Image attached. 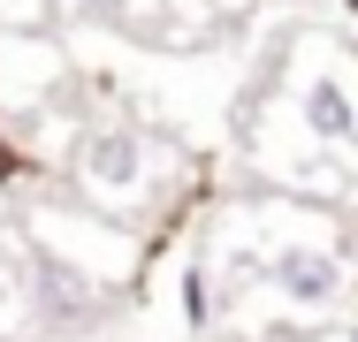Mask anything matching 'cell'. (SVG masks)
I'll use <instances>...</instances> for the list:
<instances>
[{
	"instance_id": "2",
	"label": "cell",
	"mask_w": 358,
	"mask_h": 342,
	"mask_svg": "<svg viewBox=\"0 0 358 342\" xmlns=\"http://www.w3.org/2000/svg\"><path fill=\"white\" fill-rule=\"evenodd\" d=\"M84 183L107 191V198L130 191V183H138V137L130 130H99L92 144H84Z\"/></svg>"
},
{
	"instance_id": "4",
	"label": "cell",
	"mask_w": 358,
	"mask_h": 342,
	"mask_svg": "<svg viewBox=\"0 0 358 342\" xmlns=\"http://www.w3.org/2000/svg\"><path fill=\"white\" fill-rule=\"evenodd\" d=\"M183 320H191V327H206V320H214V297H206V274H199V267L183 274Z\"/></svg>"
},
{
	"instance_id": "3",
	"label": "cell",
	"mask_w": 358,
	"mask_h": 342,
	"mask_svg": "<svg viewBox=\"0 0 358 342\" xmlns=\"http://www.w3.org/2000/svg\"><path fill=\"white\" fill-rule=\"evenodd\" d=\"M305 122H313V137H328V144H343L351 137V99H343V84H313L305 91Z\"/></svg>"
},
{
	"instance_id": "1",
	"label": "cell",
	"mask_w": 358,
	"mask_h": 342,
	"mask_svg": "<svg viewBox=\"0 0 358 342\" xmlns=\"http://www.w3.org/2000/svg\"><path fill=\"white\" fill-rule=\"evenodd\" d=\"M275 289H282L289 304L320 312V304H336V297H343V259H336V251L297 244V251H282V259H275Z\"/></svg>"
}]
</instances>
